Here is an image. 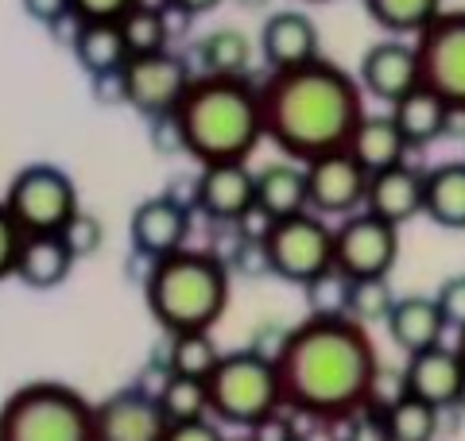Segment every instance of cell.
<instances>
[{"label":"cell","instance_id":"33","mask_svg":"<svg viewBox=\"0 0 465 441\" xmlns=\"http://www.w3.org/2000/svg\"><path fill=\"white\" fill-rule=\"evenodd\" d=\"M121 32H124V43H128V51H133V58L136 54H159V51H167V39H171L163 8L143 5V0L121 20Z\"/></svg>","mask_w":465,"mask_h":441},{"label":"cell","instance_id":"46","mask_svg":"<svg viewBox=\"0 0 465 441\" xmlns=\"http://www.w3.org/2000/svg\"><path fill=\"white\" fill-rule=\"evenodd\" d=\"M295 441H307V437H295Z\"/></svg>","mask_w":465,"mask_h":441},{"label":"cell","instance_id":"21","mask_svg":"<svg viewBox=\"0 0 465 441\" xmlns=\"http://www.w3.org/2000/svg\"><path fill=\"white\" fill-rule=\"evenodd\" d=\"M70 51H74L78 66L90 78H105V74H121L128 66V51L121 24L113 20H74V35H70Z\"/></svg>","mask_w":465,"mask_h":441},{"label":"cell","instance_id":"29","mask_svg":"<svg viewBox=\"0 0 465 441\" xmlns=\"http://www.w3.org/2000/svg\"><path fill=\"white\" fill-rule=\"evenodd\" d=\"M384 418H388L391 441H434L442 434V410L407 391L384 407Z\"/></svg>","mask_w":465,"mask_h":441},{"label":"cell","instance_id":"11","mask_svg":"<svg viewBox=\"0 0 465 441\" xmlns=\"http://www.w3.org/2000/svg\"><path fill=\"white\" fill-rule=\"evenodd\" d=\"M121 78H124V105H133L136 113L159 121V116H171L179 109V101L186 90H191L194 74L179 54L159 51V54L128 58Z\"/></svg>","mask_w":465,"mask_h":441},{"label":"cell","instance_id":"14","mask_svg":"<svg viewBox=\"0 0 465 441\" xmlns=\"http://www.w3.org/2000/svg\"><path fill=\"white\" fill-rule=\"evenodd\" d=\"M171 418L159 407V395L143 387L113 391L97 403V441H167Z\"/></svg>","mask_w":465,"mask_h":441},{"label":"cell","instance_id":"8","mask_svg":"<svg viewBox=\"0 0 465 441\" xmlns=\"http://www.w3.org/2000/svg\"><path fill=\"white\" fill-rule=\"evenodd\" d=\"M264 256H268V271L280 275L283 283L311 287L314 279L333 271V229L326 225V217L311 210L275 220V229L264 240Z\"/></svg>","mask_w":465,"mask_h":441},{"label":"cell","instance_id":"36","mask_svg":"<svg viewBox=\"0 0 465 441\" xmlns=\"http://www.w3.org/2000/svg\"><path fill=\"white\" fill-rule=\"evenodd\" d=\"M63 237L70 240V248H74V256L82 260V256H94V252H101V244H105V229H101V220H97V217H90V213H78V217L66 225Z\"/></svg>","mask_w":465,"mask_h":441},{"label":"cell","instance_id":"13","mask_svg":"<svg viewBox=\"0 0 465 441\" xmlns=\"http://www.w3.org/2000/svg\"><path fill=\"white\" fill-rule=\"evenodd\" d=\"M357 82L369 97L384 101V105H396L407 93H415L419 85H423V66H419L415 43H403V39L372 43V47L361 54Z\"/></svg>","mask_w":465,"mask_h":441},{"label":"cell","instance_id":"41","mask_svg":"<svg viewBox=\"0 0 465 441\" xmlns=\"http://www.w3.org/2000/svg\"><path fill=\"white\" fill-rule=\"evenodd\" d=\"M167 441H229V437L222 434L217 422L198 418V422H174L167 430Z\"/></svg>","mask_w":465,"mask_h":441},{"label":"cell","instance_id":"3","mask_svg":"<svg viewBox=\"0 0 465 441\" xmlns=\"http://www.w3.org/2000/svg\"><path fill=\"white\" fill-rule=\"evenodd\" d=\"M179 128L183 152L210 163H244L264 136V109H260V85L249 78H213L202 74L183 93L179 109L171 113Z\"/></svg>","mask_w":465,"mask_h":441},{"label":"cell","instance_id":"40","mask_svg":"<svg viewBox=\"0 0 465 441\" xmlns=\"http://www.w3.org/2000/svg\"><path fill=\"white\" fill-rule=\"evenodd\" d=\"M20 5L35 24H47V27L74 20V5H70V0H20Z\"/></svg>","mask_w":465,"mask_h":441},{"label":"cell","instance_id":"23","mask_svg":"<svg viewBox=\"0 0 465 441\" xmlns=\"http://www.w3.org/2000/svg\"><path fill=\"white\" fill-rule=\"evenodd\" d=\"M256 205L272 220H287L311 210L307 167L302 163H272L256 174Z\"/></svg>","mask_w":465,"mask_h":441},{"label":"cell","instance_id":"7","mask_svg":"<svg viewBox=\"0 0 465 441\" xmlns=\"http://www.w3.org/2000/svg\"><path fill=\"white\" fill-rule=\"evenodd\" d=\"M5 205L27 237H35V232H66L70 220L82 213L74 179L51 163L24 167L16 179L8 182Z\"/></svg>","mask_w":465,"mask_h":441},{"label":"cell","instance_id":"43","mask_svg":"<svg viewBox=\"0 0 465 441\" xmlns=\"http://www.w3.org/2000/svg\"><path fill=\"white\" fill-rule=\"evenodd\" d=\"M446 136H461V140H465V109H450Z\"/></svg>","mask_w":465,"mask_h":441},{"label":"cell","instance_id":"18","mask_svg":"<svg viewBox=\"0 0 465 441\" xmlns=\"http://www.w3.org/2000/svg\"><path fill=\"white\" fill-rule=\"evenodd\" d=\"M194 205L210 220L237 225L256 205V174L249 163H210L194 179Z\"/></svg>","mask_w":465,"mask_h":441},{"label":"cell","instance_id":"27","mask_svg":"<svg viewBox=\"0 0 465 441\" xmlns=\"http://www.w3.org/2000/svg\"><path fill=\"white\" fill-rule=\"evenodd\" d=\"M376 27L388 35H419L442 16V0H361Z\"/></svg>","mask_w":465,"mask_h":441},{"label":"cell","instance_id":"19","mask_svg":"<svg viewBox=\"0 0 465 441\" xmlns=\"http://www.w3.org/2000/svg\"><path fill=\"white\" fill-rule=\"evenodd\" d=\"M423 198H427V171H415L411 163L376 171L369 179V198L365 210L384 217L388 225H407L423 213Z\"/></svg>","mask_w":465,"mask_h":441},{"label":"cell","instance_id":"4","mask_svg":"<svg viewBox=\"0 0 465 441\" xmlns=\"http://www.w3.org/2000/svg\"><path fill=\"white\" fill-rule=\"evenodd\" d=\"M143 302L167 337L210 333L229 306V263L217 252L194 248L152 260L143 275Z\"/></svg>","mask_w":465,"mask_h":441},{"label":"cell","instance_id":"16","mask_svg":"<svg viewBox=\"0 0 465 441\" xmlns=\"http://www.w3.org/2000/svg\"><path fill=\"white\" fill-rule=\"evenodd\" d=\"M403 391L415 395L439 410H461L465 399V364L458 357V348H446V345H434L427 352H415L407 357L403 364Z\"/></svg>","mask_w":465,"mask_h":441},{"label":"cell","instance_id":"28","mask_svg":"<svg viewBox=\"0 0 465 441\" xmlns=\"http://www.w3.org/2000/svg\"><path fill=\"white\" fill-rule=\"evenodd\" d=\"M198 63L206 66V74H213V78H249L252 43L244 39L237 27H222V32H210L198 43Z\"/></svg>","mask_w":465,"mask_h":441},{"label":"cell","instance_id":"34","mask_svg":"<svg viewBox=\"0 0 465 441\" xmlns=\"http://www.w3.org/2000/svg\"><path fill=\"white\" fill-rule=\"evenodd\" d=\"M307 290V306H311V318H345V306H349V279L333 268L322 279H314Z\"/></svg>","mask_w":465,"mask_h":441},{"label":"cell","instance_id":"30","mask_svg":"<svg viewBox=\"0 0 465 441\" xmlns=\"http://www.w3.org/2000/svg\"><path fill=\"white\" fill-rule=\"evenodd\" d=\"M222 357L225 352L213 345L210 333H179L167 345V368L174 376H191V379H210Z\"/></svg>","mask_w":465,"mask_h":441},{"label":"cell","instance_id":"9","mask_svg":"<svg viewBox=\"0 0 465 441\" xmlns=\"http://www.w3.org/2000/svg\"><path fill=\"white\" fill-rule=\"evenodd\" d=\"M400 260V229L361 210L333 229V268L345 279H388Z\"/></svg>","mask_w":465,"mask_h":441},{"label":"cell","instance_id":"26","mask_svg":"<svg viewBox=\"0 0 465 441\" xmlns=\"http://www.w3.org/2000/svg\"><path fill=\"white\" fill-rule=\"evenodd\" d=\"M423 217L439 229H465V159L427 171Z\"/></svg>","mask_w":465,"mask_h":441},{"label":"cell","instance_id":"45","mask_svg":"<svg viewBox=\"0 0 465 441\" xmlns=\"http://www.w3.org/2000/svg\"><path fill=\"white\" fill-rule=\"evenodd\" d=\"M229 441H256V434L249 430V437H229Z\"/></svg>","mask_w":465,"mask_h":441},{"label":"cell","instance_id":"20","mask_svg":"<svg viewBox=\"0 0 465 441\" xmlns=\"http://www.w3.org/2000/svg\"><path fill=\"white\" fill-rule=\"evenodd\" d=\"M74 263H78V256L63 232H35V237H24L16 279L32 290H54L70 279Z\"/></svg>","mask_w":465,"mask_h":441},{"label":"cell","instance_id":"42","mask_svg":"<svg viewBox=\"0 0 465 441\" xmlns=\"http://www.w3.org/2000/svg\"><path fill=\"white\" fill-rule=\"evenodd\" d=\"M171 8H179L183 16H202V12H213L222 0H167Z\"/></svg>","mask_w":465,"mask_h":441},{"label":"cell","instance_id":"37","mask_svg":"<svg viewBox=\"0 0 465 441\" xmlns=\"http://www.w3.org/2000/svg\"><path fill=\"white\" fill-rule=\"evenodd\" d=\"M434 302H439L446 326L454 333H461L465 329V275H450L446 283L434 290Z\"/></svg>","mask_w":465,"mask_h":441},{"label":"cell","instance_id":"22","mask_svg":"<svg viewBox=\"0 0 465 441\" xmlns=\"http://www.w3.org/2000/svg\"><path fill=\"white\" fill-rule=\"evenodd\" d=\"M446 318L439 310V302L430 299V294H407V299L396 302V310L388 318V337L391 345L403 348L407 357H415V352H427L434 345H442L446 337Z\"/></svg>","mask_w":465,"mask_h":441},{"label":"cell","instance_id":"32","mask_svg":"<svg viewBox=\"0 0 465 441\" xmlns=\"http://www.w3.org/2000/svg\"><path fill=\"white\" fill-rule=\"evenodd\" d=\"M396 294H391L388 279H349V306L345 318L361 321V326H388L391 310H396Z\"/></svg>","mask_w":465,"mask_h":441},{"label":"cell","instance_id":"24","mask_svg":"<svg viewBox=\"0 0 465 441\" xmlns=\"http://www.w3.org/2000/svg\"><path fill=\"white\" fill-rule=\"evenodd\" d=\"M349 152H353V159L369 174H376V171H388V167L407 163V152H411V147H407L400 124L391 121V113L388 116H369L365 113V121H361V128L353 132V143H349Z\"/></svg>","mask_w":465,"mask_h":441},{"label":"cell","instance_id":"10","mask_svg":"<svg viewBox=\"0 0 465 441\" xmlns=\"http://www.w3.org/2000/svg\"><path fill=\"white\" fill-rule=\"evenodd\" d=\"M423 85L450 109H465V12H442L427 32L415 35Z\"/></svg>","mask_w":465,"mask_h":441},{"label":"cell","instance_id":"39","mask_svg":"<svg viewBox=\"0 0 465 441\" xmlns=\"http://www.w3.org/2000/svg\"><path fill=\"white\" fill-rule=\"evenodd\" d=\"M74 5V20H113L121 24L140 0H70Z\"/></svg>","mask_w":465,"mask_h":441},{"label":"cell","instance_id":"44","mask_svg":"<svg viewBox=\"0 0 465 441\" xmlns=\"http://www.w3.org/2000/svg\"><path fill=\"white\" fill-rule=\"evenodd\" d=\"M454 348H458V357H461V364H465V329L458 333V345H454Z\"/></svg>","mask_w":465,"mask_h":441},{"label":"cell","instance_id":"31","mask_svg":"<svg viewBox=\"0 0 465 441\" xmlns=\"http://www.w3.org/2000/svg\"><path fill=\"white\" fill-rule=\"evenodd\" d=\"M159 407L163 415L174 422H198L210 415V387L206 379H191V376H167L163 387H159Z\"/></svg>","mask_w":465,"mask_h":441},{"label":"cell","instance_id":"17","mask_svg":"<svg viewBox=\"0 0 465 441\" xmlns=\"http://www.w3.org/2000/svg\"><path fill=\"white\" fill-rule=\"evenodd\" d=\"M260 58H264V66L272 74L295 70V66H307L314 58H322L318 24L307 12H295V8L272 12L264 27H260Z\"/></svg>","mask_w":465,"mask_h":441},{"label":"cell","instance_id":"15","mask_svg":"<svg viewBox=\"0 0 465 441\" xmlns=\"http://www.w3.org/2000/svg\"><path fill=\"white\" fill-rule=\"evenodd\" d=\"M128 237H133V248L140 260H163L186 248V237H191V210L183 201H174L171 194L159 198H143L133 220H128Z\"/></svg>","mask_w":465,"mask_h":441},{"label":"cell","instance_id":"5","mask_svg":"<svg viewBox=\"0 0 465 441\" xmlns=\"http://www.w3.org/2000/svg\"><path fill=\"white\" fill-rule=\"evenodd\" d=\"M0 441H97V403L54 379L24 384L0 407Z\"/></svg>","mask_w":465,"mask_h":441},{"label":"cell","instance_id":"1","mask_svg":"<svg viewBox=\"0 0 465 441\" xmlns=\"http://www.w3.org/2000/svg\"><path fill=\"white\" fill-rule=\"evenodd\" d=\"M283 407L322 426L345 422L372 407L381 384V357L369 329L353 318H307L287 329L280 357Z\"/></svg>","mask_w":465,"mask_h":441},{"label":"cell","instance_id":"38","mask_svg":"<svg viewBox=\"0 0 465 441\" xmlns=\"http://www.w3.org/2000/svg\"><path fill=\"white\" fill-rule=\"evenodd\" d=\"M345 441H391L384 407H365L361 415H353V422H349V430H345Z\"/></svg>","mask_w":465,"mask_h":441},{"label":"cell","instance_id":"25","mask_svg":"<svg viewBox=\"0 0 465 441\" xmlns=\"http://www.w3.org/2000/svg\"><path fill=\"white\" fill-rule=\"evenodd\" d=\"M391 121L400 124L407 147L415 152V147H427V143H434V140L446 136L450 105H446L439 93H430L427 85H419L415 93H407L403 101H396V105H391Z\"/></svg>","mask_w":465,"mask_h":441},{"label":"cell","instance_id":"12","mask_svg":"<svg viewBox=\"0 0 465 441\" xmlns=\"http://www.w3.org/2000/svg\"><path fill=\"white\" fill-rule=\"evenodd\" d=\"M307 190H311V213L318 217H353L365 210L369 179L372 174L353 159V152H330L322 159H311Z\"/></svg>","mask_w":465,"mask_h":441},{"label":"cell","instance_id":"35","mask_svg":"<svg viewBox=\"0 0 465 441\" xmlns=\"http://www.w3.org/2000/svg\"><path fill=\"white\" fill-rule=\"evenodd\" d=\"M24 237H27V232L16 225V217L8 213V205L0 201V279L16 275V263H20Z\"/></svg>","mask_w":465,"mask_h":441},{"label":"cell","instance_id":"6","mask_svg":"<svg viewBox=\"0 0 465 441\" xmlns=\"http://www.w3.org/2000/svg\"><path fill=\"white\" fill-rule=\"evenodd\" d=\"M210 387V415L237 430H256L272 415L283 410V387L275 360L256 348L225 352L222 364L206 379Z\"/></svg>","mask_w":465,"mask_h":441},{"label":"cell","instance_id":"2","mask_svg":"<svg viewBox=\"0 0 465 441\" xmlns=\"http://www.w3.org/2000/svg\"><path fill=\"white\" fill-rule=\"evenodd\" d=\"M260 109L264 136L291 163H311L353 143V132L365 121V90L330 58H314L307 66L268 74Z\"/></svg>","mask_w":465,"mask_h":441}]
</instances>
